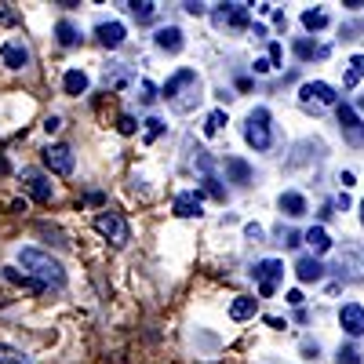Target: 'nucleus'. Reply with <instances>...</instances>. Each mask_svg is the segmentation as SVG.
Returning <instances> with one entry per match:
<instances>
[{
  "instance_id": "1",
  "label": "nucleus",
  "mask_w": 364,
  "mask_h": 364,
  "mask_svg": "<svg viewBox=\"0 0 364 364\" xmlns=\"http://www.w3.org/2000/svg\"><path fill=\"white\" fill-rule=\"evenodd\" d=\"M18 266H22L26 277H33V281L44 284V288H63V284H66L63 262L51 259V255L41 252V248H22V252H18Z\"/></svg>"
},
{
  "instance_id": "2",
  "label": "nucleus",
  "mask_w": 364,
  "mask_h": 364,
  "mask_svg": "<svg viewBox=\"0 0 364 364\" xmlns=\"http://www.w3.org/2000/svg\"><path fill=\"white\" fill-rule=\"evenodd\" d=\"M164 99L175 106V109H193L197 102H200V77H197V70H178L175 77H168V84H164Z\"/></svg>"
},
{
  "instance_id": "3",
  "label": "nucleus",
  "mask_w": 364,
  "mask_h": 364,
  "mask_svg": "<svg viewBox=\"0 0 364 364\" xmlns=\"http://www.w3.org/2000/svg\"><path fill=\"white\" fill-rule=\"evenodd\" d=\"M245 139H248V146H252V149H259V154L273 146V132H269V109H266V106H255V109L248 113Z\"/></svg>"
},
{
  "instance_id": "4",
  "label": "nucleus",
  "mask_w": 364,
  "mask_h": 364,
  "mask_svg": "<svg viewBox=\"0 0 364 364\" xmlns=\"http://www.w3.org/2000/svg\"><path fill=\"white\" fill-rule=\"evenodd\" d=\"M95 230L109 240V245H117V248H124L132 240V226H128V219L120 215V211H99V215H95Z\"/></svg>"
},
{
  "instance_id": "5",
  "label": "nucleus",
  "mask_w": 364,
  "mask_h": 364,
  "mask_svg": "<svg viewBox=\"0 0 364 364\" xmlns=\"http://www.w3.org/2000/svg\"><path fill=\"white\" fill-rule=\"evenodd\" d=\"M252 277L259 281V295H262V299H269L273 291H277L281 277H284V262H281V259H262V262H255Z\"/></svg>"
},
{
  "instance_id": "6",
  "label": "nucleus",
  "mask_w": 364,
  "mask_h": 364,
  "mask_svg": "<svg viewBox=\"0 0 364 364\" xmlns=\"http://www.w3.org/2000/svg\"><path fill=\"white\" fill-rule=\"evenodd\" d=\"M22 186H26V193H29V197L41 200V204H48V200L55 197L51 178H48L44 171H37V168H26V171H22Z\"/></svg>"
},
{
  "instance_id": "7",
  "label": "nucleus",
  "mask_w": 364,
  "mask_h": 364,
  "mask_svg": "<svg viewBox=\"0 0 364 364\" xmlns=\"http://www.w3.org/2000/svg\"><path fill=\"white\" fill-rule=\"evenodd\" d=\"M44 164H48L55 175H73L77 157H73V149H70V146L55 142V146H48V149H44Z\"/></svg>"
},
{
  "instance_id": "8",
  "label": "nucleus",
  "mask_w": 364,
  "mask_h": 364,
  "mask_svg": "<svg viewBox=\"0 0 364 364\" xmlns=\"http://www.w3.org/2000/svg\"><path fill=\"white\" fill-rule=\"evenodd\" d=\"M299 99L302 102H317V106H336L339 102V95H336V87L331 84H324V80H310V84H302L299 87Z\"/></svg>"
},
{
  "instance_id": "9",
  "label": "nucleus",
  "mask_w": 364,
  "mask_h": 364,
  "mask_svg": "<svg viewBox=\"0 0 364 364\" xmlns=\"http://www.w3.org/2000/svg\"><path fill=\"white\" fill-rule=\"evenodd\" d=\"M339 324H343V331L346 336H364V306L360 302H346V306L339 310Z\"/></svg>"
},
{
  "instance_id": "10",
  "label": "nucleus",
  "mask_w": 364,
  "mask_h": 364,
  "mask_svg": "<svg viewBox=\"0 0 364 364\" xmlns=\"http://www.w3.org/2000/svg\"><path fill=\"white\" fill-rule=\"evenodd\" d=\"M336 113H339V124H343V132H346L353 142H364V124H360L357 109H353L350 102H339V106H336Z\"/></svg>"
},
{
  "instance_id": "11",
  "label": "nucleus",
  "mask_w": 364,
  "mask_h": 364,
  "mask_svg": "<svg viewBox=\"0 0 364 364\" xmlns=\"http://www.w3.org/2000/svg\"><path fill=\"white\" fill-rule=\"evenodd\" d=\"M248 8H252V4H219L215 22L233 26V29H245V26H248Z\"/></svg>"
},
{
  "instance_id": "12",
  "label": "nucleus",
  "mask_w": 364,
  "mask_h": 364,
  "mask_svg": "<svg viewBox=\"0 0 364 364\" xmlns=\"http://www.w3.org/2000/svg\"><path fill=\"white\" fill-rule=\"evenodd\" d=\"M200 204H204L200 190H186V193L175 197V215L178 219H193V215H200Z\"/></svg>"
},
{
  "instance_id": "13",
  "label": "nucleus",
  "mask_w": 364,
  "mask_h": 364,
  "mask_svg": "<svg viewBox=\"0 0 364 364\" xmlns=\"http://www.w3.org/2000/svg\"><path fill=\"white\" fill-rule=\"evenodd\" d=\"M295 277L302 281V284H310V281H321L324 277V266L314 259V255H302L299 262H295Z\"/></svg>"
},
{
  "instance_id": "14",
  "label": "nucleus",
  "mask_w": 364,
  "mask_h": 364,
  "mask_svg": "<svg viewBox=\"0 0 364 364\" xmlns=\"http://www.w3.org/2000/svg\"><path fill=\"white\" fill-rule=\"evenodd\" d=\"M0 55H4V66H11V70L29 66V51H26V44H18V41H8L4 48H0Z\"/></svg>"
},
{
  "instance_id": "15",
  "label": "nucleus",
  "mask_w": 364,
  "mask_h": 364,
  "mask_svg": "<svg viewBox=\"0 0 364 364\" xmlns=\"http://www.w3.org/2000/svg\"><path fill=\"white\" fill-rule=\"evenodd\" d=\"M95 37H99L102 48H120V44H124V26H120V22H102L95 29Z\"/></svg>"
},
{
  "instance_id": "16",
  "label": "nucleus",
  "mask_w": 364,
  "mask_h": 364,
  "mask_svg": "<svg viewBox=\"0 0 364 364\" xmlns=\"http://www.w3.org/2000/svg\"><path fill=\"white\" fill-rule=\"evenodd\" d=\"M182 44H186V41H182V29L178 26H161L157 29V48L161 51H171L175 55V51H182Z\"/></svg>"
},
{
  "instance_id": "17",
  "label": "nucleus",
  "mask_w": 364,
  "mask_h": 364,
  "mask_svg": "<svg viewBox=\"0 0 364 364\" xmlns=\"http://www.w3.org/2000/svg\"><path fill=\"white\" fill-rule=\"evenodd\" d=\"M255 306H259V302H255L252 295H237V299L230 302V317H233V321H248V317H255Z\"/></svg>"
},
{
  "instance_id": "18",
  "label": "nucleus",
  "mask_w": 364,
  "mask_h": 364,
  "mask_svg": "<svg viewBox=\"0 0 364 364\" xmlns=\"http://www.w3.org/2000/svg\"><path fill=\"white\" fill-rule=\"evenodd\" d=\"M281 211L291 215V219L306 215V197H302V193H281Z\"/></svg>"
},
{
  "instance_id": "19",
  "label": "nucleus",
  "mask_w": 364,
  "mask_h": 364,
  "mask_svg": "<svg viewBox=\"0 0 364 364\" xmlns=\"http://www.w3.org/2000/svg\"><path fill=\"white\" fill-rule=\"evenodd\" d=\"M63 87H66V95H84V91H87V73L84 70H66Z\"/></svg>"
},
{
  "instance_id": "20",
  "label": "nucleus",
  "mask_w": 364,
  "mask_h": 364,
  "mask_svg": "<svg viewBox=\"0 0 364 364\" xmlns=\"http://www.w3.org/2000/svg\"><path fill=\"white\" fill-rule=\"evenodd\" d=\"M302 240H306V245L314 248V255H324L328 248H331V237L321 230V226H314V230H306V237H302Z\"/></svg>"
},
{
  "instance_id": "21",
  "label": "nucleus",
  "mask_w": 364,
  "mask_h": 364,
  "mask_svg": "<svg viewBox=\"0 0 364 364\" xmlns=\"http://www.w3.org/2000/svg\"><path fill=\"white\" fill-rule=\"evenodd\" d=\"M55 33H58V44L63 48H73V44H80V33H77V26L70 22V18H63L55 26Z\"/></svg>"
},
{
  "instance_id": "22",
  "label": "nucleus",
  "mask_w": 364,
  "mask_h": 364,
  "mask_svg": "<svg viewBox=\"0 0 364 364\" xmlns=\"http://www.w3.org/2000/svg\"><path fill=\"white\" fill-rule=\"evenodd\" d=\"M328 15L324 11H302V26H306L310 29V33H321V29H328Z\"/></svg>"
},
{
  "instance_id": "23",
  "label": "nucleus",
  "mask_w": 364,
  "mask_h": 364,
  "mask_svg": "<svg viewBox=\"0 0 364 364\" xmlns=\"http://www.w3.org/2000/svg\"><path fill=\"white\" fill-rule=\"evenodd\" d=\"M0 364H33L22 350H15V346H8V343H0Z\"/></svg>"
},
{
  "instance_id": "24",
  "label": "nucleus",
  "mask_w": 364,
  "mask_h": 364,
  "mask_svg": "<svg viewBox=\"0 0 364 364\" xmlns=\"http://www.w3.org/2000/svg\"><path fill=\"white\" fill-rule=\"evenodd\" d=\"M360 77H364V58H360V55H353V58H350V70H346V80H343V84H346V87H357V84H360Z\"/></svg>"
},
{
  "instance_id": "25",
  "label": "nucleus",
  "mask_w": 364,
  "mask_h": 364,
  "mask_svg": "<svg viewBox=\"0 0 364 364\" xmlns=\"http://www.w3.org/2000/svg\"><path fill=\"white\" fill-rule=\"evenodd\" d=\"M128 8H132V15H135L139 22H149V18H154V8H157V4H154V0H132Z\"/></svg>"
},
{
  "instance_id": "26",
  "label": "nucleus",
  "mask_w": 364,
  "mask_h": 364,
  "mask_svg": "<svg viewBox=\"0 0 364 364\" xmlns=\"http://www.w3.org/2000/svg\"><path fill=\"white\" fill-rule=\"evenodd\" d=\"M226 171H230L237 182H252V168H248L245 161H237V157H230V161H226Z\"/></svg>"
},
{
  "instance_id": "27",
  "label": "nucleus",
  "mask_w": 364,
  "mask_h": 364,
  "mask_svg": "<svg viewBox=\"0 0 364 364\" xmlns=\"http://www.w3.org/2000/svg\"><path fill=\"white\" fill-rule=\"evenodd\" d=\"M295 55H299V58H324L328 48H317V44H310V41H299V44H295Z\"/></svg>"
},
{
  "instance_id": "28",
  "label": "nucleus",
  "mask_w": 364,
  "mask_h": 364,
  "mask_svg": "<svg viewBox=\"0 0 364 364\" xmlns=\"http://www.w3.org/2000/svg\"><path fill=\"white\" fill-rule=\"evenodd\" d=\"M223 124H226V113H223V109H211V113H208L204 132H208V135H215V132H223Z\"/></svg>"
},
{
  "instance_id": "29",
  "label": "nucleus",
  "mask_w": 364,
  "mask_h": 364,
  "mask_svg": "<svg viewBox=\"0 0 364 364\" xmlns=\"http://www.w3.org/2000/svg\"><path fill=\"white\" fill-rule=\"evenodd\" d=\"M204 190L215 197V200H226V190L219 186V178H215V175H204Z\"/></svg>"
},
{
  "instance_id": "30",
  "label": "nucleus",
  "mask_w": 364,
  "mask_h": 364,
  "mask_svg": "<svg viewBox=\"0 0 364 364\" xmlns=\"http://www.w3.org/2000/svg\"><path fill=\"white\" fill-rule=\"evenodd\" d=\"M161 132H164V120H157V117H149V120H146V142H154V139H157Z\"/></svg>"
},
{
  "instance_id": "31",
  "label": "nucleus",
  "mask_w": 364,
  "mask_h": 364,
  "mask_svg": "<svg viewBox=\"0 0 364 364\" xmlns=\"http://www.w3.org/2000/svg\"><path fill=\"white\" fill-rule=\"evenodd\" d=\"M135 128H139V124H135V117H128V113L117 120V132H120V135H135Z\"/></svg>"
},
{
  "instance_id": "32",
  "label": "nucleus",
  "mask_w": 364,
  "mask_h": 364,
  "mask_svg": "<svg viewBox=\"0 0 364 364\" xmlns=\"http://www.w3.org/2000/svg\"><path fill=\"white\" fill-rule=\"evenodd\" d=\"M339 364H360V353L353 346H346V350H339Z\"/></svg>"
},
{
  "instance_id": "33",
  "label": "nucleus",
  "mask_w": 364,
  "mask_h": 364,
  "mask_svg": "<svg viewBox=\"0 0 364 364\" xmlns=\"http://www.w3.org/2000/svg\"><path fill=\"white\" fill-rule=\"evenodd\" d=\"M281 55H284V48H281V44H269V63H273V66L281 63Z\"/></svg>"
},
{
  "instance_id": "34",
  "label": "nucleus",
  "mask_w": 364,
  "mask_h": 364,
  "mask_svg": "<svg viewBox=\"0 0 364 364\" xmlns=\"http://www.w3.org/2000/svg\"><path fill=\"white\" fill-rule=\"evenodd\" d=\"M58 128H63V120H58V117H48L44 120V132H58Z\"/></svg>"
},
{
  "instance_id": "35",
  "label": "nucleus",
  "mask_w": 364,
  "mask_h": 364,
  "mask_svg": "<svg viewBox=\"0 0 364 364\" xmlns=\"http://www.w3.org/2000/svg\"><path fill=\"white\" fill-rule=\"evenodd\" d=\"M269 70H273L269 58H259V63H255V73H269Z\"/></svg>"
},
{
  "instance_id": "36",
  "label": "nucleus",
  "mask_w": 364,
  "mask_h": 364,
  "mask_svg": "<svg viewBox=\"0 0 364 364\" xmlns=\"http://www.w3.org/2000/svg\"><path fill=\"white\" fill-rule=\"evenodd\" d=\"M182 8H186V11H190V15H204V11H208V8H204V4H193V0H190V4H182Z\"/></svg>"
},
{
  "instance_id": "37",
  "label": "nucleus",
  "mask_w": 364,
  "mask_h": 364,
  "mask_svg": "<svg viewBox=\"0 0 364 364\" xmlns=\"http://www.w3.org/2000/svg\"><path fill=\"white\" fill-rule=\"evenodd\" d=\"M288 302L291 306H302V291H288Z\"/></svg>"
},
{
  "instance_id": "38",
  "label": "nucleus",
  "mask_w": 364,
  "mask_h": 364,
  "mask_svg": "<svg viewBox=\"0 0 364 364\" xmlns=\"http://www.w3.org/2000/svg\"><path fill=\"white\" fill-rule=\"evenodd\" d=\"M360 223H364V204H360Z\"/></svg>"
}]
</instances>
